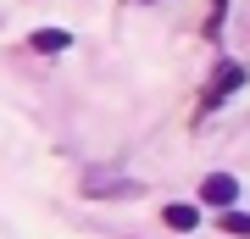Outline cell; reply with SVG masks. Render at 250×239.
<instances>
[{
	"label": "cell",
	"mask_w": 250,
	"mask_h": 239,
	"mask_svg": "<svg viewBox=\"0 0 250 239\" xmlns=\"http://www.w3.org/2000/svg\"><path fill=\"white\" fill-rule=\"evenodd\" d=\"M200 200H211V206H233V200H239V178H233V173H211V178L200 184Z\"/></svg>",
	"instance_id": "1"
},
{
	"label": "cell",
	"mask_w": 250,
	"mask_h": 239,
	"mask_svg": "<svg viewBox=\"0 0 250 239\" xmlns=\"http://www.w3.org/2000/svg\"><path fill=\"white\" fill-rule=\"evenodd\" d=\"M67 44H72V39L62 34V28H39V34H34V50H45V56H50V50H67Z\"/></svg>",
	"instance_id": "3"
},
{
	"label": "cell",
	"mask_w": 250,
	"mask_h": 239,
	"mask_svg": "<svg viewBox=\"0 0 250 239\" xmlns=\"http://www.w3.org/2000/svg\"><path fill=\"white\" fill-rule=\"evenodd\" d=\"M223 228H228V234H250V217H233V212H228V217H223Z\"/></svg>",
	"instance_id": "4"
},
{
	"label": "cell",
	"mask_w": 250,
	"mask_h": 239,
	"mask_svg": "<svg viewBox=\"0 0 250 239\" xmlns=\"http://www.w3.org/2000/svg\"><path fill=\"white\" fill-rule=\"evenodd\" d=\"M161 222H167V228H195L200 212H195V206H167V212H161Z\"/></svg>",
	"instance_id": "2"
}]
</instances>
